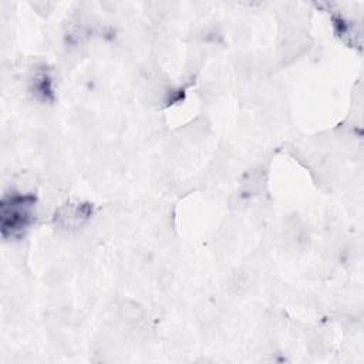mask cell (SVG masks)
<instances>
[{"label":"cell","instance_id":"cell-1","mask_svg":"<svg viewBox=\"0 0 364 364\" xmlns=\"http://www.w3.org/2000/svg\"><path fill=\"white\" fill-rule=\"evenodd\" d=\"M37 198L33 193L10 192L0 202V232L3 239H18L34 222Z\"/></svg>","mask_w":364,"mask_h":364},{"label":"cell","instance_id":"cell-2","mask_svg":"<svg viewBox=\"0 0 364 364\" xmlns=\"http://www.w3.org/2000/svg\"><path fill=\"white\" fill-rule=\"evenodd\" d=\"M94 208L90 202H67L54 215V223L63 230H75L84 226L92 216Z\"/></svg>","mask_w":364,"mask_h":364},{"label":"cell","instance_id":"cell-3","mask_svg":"<svg viewBox=\"0 0 364 364\" xmlns=\"http://www.w3.org/2000/svg\"><path fill=\"white\" fill-rule=\"evenodd\" d=\"M30 91L33 97L41 102H50L54 100L53 78L47 68H38L30 82Z\"/></svg>","mask_w":364,"mask_h":364}]
</instances>
